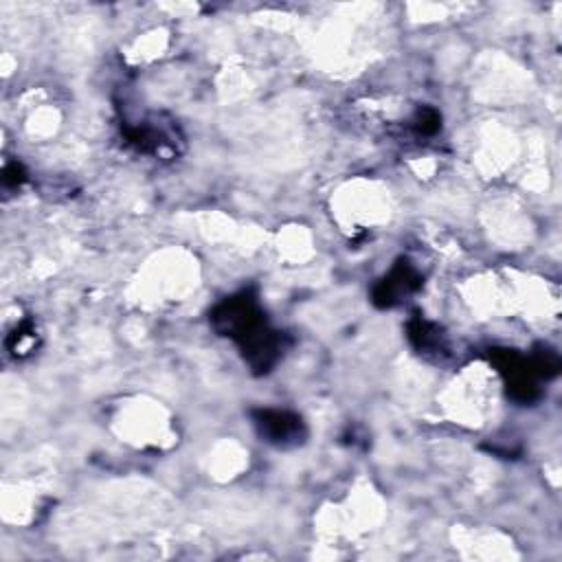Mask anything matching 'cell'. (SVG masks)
<instances>
[{"instance_id": "cell-1", "label": "cell", "mask_w": 562, "mask_h": 562, "mask_svg": "<svg viewBox=\"0 0 562 562\" xmlns=\"http://www.w3.org/2000/svg\"><path fill=\"white\" fill-rule=\"evenodd\" d=\"M211 325L220 336L231 338L255 373H268L285 353V334L272 329L252 292L226 296L211 310Z\"/></svg>"}, {"instance_id": "cell-2", "label": "cell", "mask_w": 562, "mask_h": 562, "mask_svg": "<svg viewBox=\"0 0 562 562\" xmlns=\"http://www.w3.org/2000/svg\"><path fill=\"white\" fill-rule=\"evenodd\" d=\"M123 138L140 154L171 158L178 154L182 136L173 123H162L158 116L143 119L138 123H123Z\"/></svg>"}, {"instance_id": "cell-3", "label": "cell", "mask_w": 562, "mask_h": 562, "mask_svg": "<svg viewBox=\"0 0 562 562\" xmlns=\"http://www.w3.org/2000/svg\"><path fill=\"white\" fill-rule=\"evenodd\" d=\"M252 424L259 437L277 448H296L307 439V426L301 415L281 408L252 411Z\"/></svg>"}, {"instance_id": "cell-4", "label": "cell", "mask_w": 562, "mask_h": 562, "mask_svg": "<svg viewBox=\"0 0 562 562\" xmlns=\"http://www.w3.org/2000/svg\"><path fill=\"white\" fill-rule=\"evenodd\" d=\"M492 362L496 364L498 373L503 375L505 384H507V393L512 400L520 402V404H527V402H533L540 391H538V373L531 364V360L518 356L516 351L512 349H494L490 353Z\"/></svg>"}, {"instance_id": "cell-5", "label": "cell", "mask_w": 562, "mask_h": 562, "mask_svg": "<svg viewBox=\"0 0 562 562\" xmlns=\"http://www.w3.org/2000/svg\"><path fill=\"white\" fill-rule=\"evenodd\" d=\"M419 288H422V274L408 259L400 257L395 266L389 270V274H384L373 285L371 301L378 307H393L402 303L406 296H411L413 292H417Z\"/></svg>"}, {"instance_id": "cell-6", "label": "cell", "mask_w": 562, "mask_h": 562, "mask_svg": "<svg viewBox=\"0 0 562 562\" xmlns=\"http://www.w3.org/2000/svg\"><path fill=\"white\" fill-rule=\"evenodd\" d=\"M406 331H408L411 345L422 356H426V358H441V356L448 353L446 336H443V331L435 323H430V321H426L422 316H415V318L408 321Z\"/></svg>"}, {"instance_id": "cell-7", "label": "cell", "mask_w": 562, "mask_h": 562, "mask_svg": "<svg viewBox=\"0 0 562 562\" xmlns=\"http://www.w3.org/2000/svg\"><path fill=\"white\" fill-rule=\"evenodd\" d=\"M37 345V331L33 321H22L7 338V349L13 358H24L29 356Z\"/></svg>"}, {"instance_id": "cell-8", "label": "cell", "mask_w": 562, "mask_h": 562, "mask_svg": "<svg viewBox=\"0 0 562 562\" xmlns=\"http://www.w3.org/2000/svg\"><path fill=\"white\" fill-rule=\"evenodd\" d=\"M411 127L417 136H435L441 127V114L435 108L424 105L415 112V116L411 121Z\"/></svg>"}, {"instance_id": "cell-9", "label": "cell", "mask_w": 562, "mask_h": 562, "mask_svg": "<svg viewBox=\"0 0 562 562\" xmlns=\"http://www.w3.org/2000/svg\"><path fill=\"white\" fill-rule=\"evenodd\" d=\"M24 180H26V169H24L22 162L11 160V162L4 165V169H2V184L4 187H20Z\"/></svg>"}]
</instances>
